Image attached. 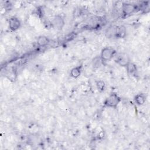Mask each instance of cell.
<instances>
[{
    "label": "cell",
    "instance_id": "1",
    "mask_svg": "<svg viewBox=\"0 0 150 150\" xmlns=\"http://www.w3.org/2000/svg\"><path fill=\"white\" fill-rule=\"evenodd\" d=\"M121 97L117 94L112 93L105 98L104 102V104L105 107L115 108L121 102Z\"/></svg>",
    "mask_w": 150,
    "mask_h": 150
},
{
    "label": "cell",
    "instance_id": "2",
    "mask_svg": "<svg viewBox=\"0 0 150 150\" xmlns=\"http://www.w3.org/2000/svg\"><path fill=\"white\" fill-rule=\"evenodd\" d=\"M116 51L111 47H104L100 53V58L102 62H108L111 60L115 55Z\"/></svg>",
    "mask_w": 150,
    "mask_h": 150
},
{
    "label": "cell",
    "instance_id": "3",
    "mask_svg": "<svg viewBox=\"0 0 150 150\" xmlns=\"http://www.w3.org/2000/svg\"><path fill=\"white\" fill-rule=\"evenodd\" d=\"M137 9V6L131 3H124L122 5V13L127 16L133 13Z\"/></svg>",
    "mask_w": 150,
    "mask_h": 150
},
{
    "label": "cell",
    "instance_id": "4",
    "mask_svg": "<svg viewBox=\"0 0 150 150\" xmlns=\"http://www.w3.org/2000/svg\"><path fill=\"white\" fill-rule=\"evenodd\" d=\"M65 24L64 18L59 15H55L51 22L52 26L57 30H61L64 27Z\"/></svg>",
    "mask_w": 150,
    "mask_h": 150
},
{
    "label": "cell",
    "instance_id": "5",
    "mask_svg": "<svg viewBox=\"0 0 150 150\" xmlns=\"http://www.w3.org/2000/svg\"><path fill=\"white\" fill-rule=\"evenodd\" d=\"M115 62L121 66L126 67V66L130 62L129 57L126 53H120L116 56Z\"/></svg>",
    "mask_w": 150,
    "mask_h": 150
},
{
    "label": "cell",
    "instance_id": "6",
    "mask_svg": "<svg viewBox=\"0 0 150 150\" xmlns=\"http://www.w3.org/2000/svg\"><path fill=\"white\" fill-rule=\"evenodd\" d=\"M9 28L12 31H16L19 29L21 25L20 20L16 17H11L8 21Z\"/></svg>",
    "mask_w": 150,
    "mask_h": 150
},
{
    "label": "cell",
    "instance_id": "7",
    "mask_svg": "<svg viewBox=\"0 0 150 150\" xmlns=\"http://www.w3.org/2000/svg\"><path fill=\"white\" fill-rule=\"evenodd\" d=\"M127 35V29L124 25L116 26L115 38L118 39L124 38Z\"/></svg>",
    "mask_w": 150,
    "mask_h": 150
},
{
    "label": "cell",
    "instance_id": "8",
    "mask_svg": "<svg viewBox=\"0 0 150 150\" xmlns=\"http://www.w3.org/2000/svg\"><path fill=\"white\" fill-rule=\"evenodd\" d=\"M37 45L39 47H45L50 43V39L46 36H40L37 39Z\"/></svg>",
    "mask_w": 150,
    "mask_h": 150
},
{
    "label": "cell",
    "instance_id": "9",
    "mask_svg": "<svg viewBox=\"0 0 150 150\" xmlns=\"http://www.w3.org/2000/svg\"><path fill=\"white\" fill-rule=\"evenodd\" d=\"M82 71V66H77L72 68L70 72V75L73 78H78L81 73Z\"/></svg>",
    "mask_w": 150,
    "mask_h": 150
},
{
    "label": "cell",
    "instance_id": "10",
    "mask_svg": "<svg viewBox=\"0 0 150 150\" xmlns=\"http://www.w3.org/2000/svg\"><path fill=\"white\" fill-rule=\"evenodd\" d=\"M146 96L143 93L137 94L134 97V101L138 105H142L146 101Z\"/></svg>",
    "mask_w": 150,
    "mask_h": 150
},
{
    "label": "cell",
    "instance_id": "11",
    "mask_svg": "<svg viewBox=\"0 0 150 150\" xmlns=\"http://www.w3.org/2000/svg\"><path fill=\"white\" fill-rule=\"evenodd\" d=\"M125 67L127 73L129 75H135L137 71V67L136 64L131 62L126 66Z\"/></svg>",
    "mask_w": 150,
    "mask_h": 150
},
{
    "label": "cell",
    "instance_id": "12",
    "mask_svg": "<svg viewBox=\"0 0 150 150\" xmlns=\"http://www.w3.org/2000/svg\"><path fill=\"white\" fill-rule=\"evenodd\" d=\"M96 87L98 90V91L100 93L103 92L105 90V83L104 81L101 80H99L96 81Z\"/></svg>",
    "mask_w": 150,
    "mask_h": 150
},
{
    "label": "cell",
    "instance_id": "13",
    "mask_svg": "<svg viewBox=\"0 0 150 150\" xmlns=\"http://www.w3.org/2000/svg\"><path fill=\"white\" fill-rule=\"evenodd\" d=\"M115 28H116V26H112L109 27L107 29L105 32V34L108 38H112V37L115 38Z\"/></svg>",
    "mask_w": 150,
    "mask_h": 150
},
{
    "label": "cell",
    "instance_id": "14",
    "mask_svg": "<svg viewBox=\"0 0 150 150\" xmlns=\"http://www.w3.org/2000/svg\"><path fill=\"white\" fill-rule=\"evenodd\" d=\"M93 62V66L98 67L100 66V64L102 63L103 62H102L100 57H96L94 59Z\"/></svg>",
    "mask_w": 150,
    "mask_h": 150
}]
</instances>
